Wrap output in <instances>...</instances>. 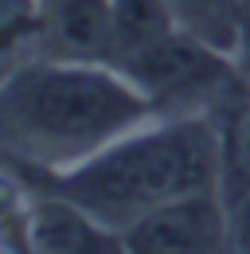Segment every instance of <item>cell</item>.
Returning a JSON list of instances; mask_svg holds the SVG:
<instances>
[{
  "label": "cell",
  "mask_w": 250,
  "mask_h": 254,
  "mask_svg": "<svg viewBox=\"0 0 250 254\" xmlns=\"http://www.w3.org/2000/svg\"><path fill=\"white\" fill-rule=\"evenodd\" d=\"M239 12H243V70L250 74V0H239Z\"/></svg>",
  "instance_id": "cell-11"
},
{
  "label": "cell",
  "mask_w": 250,
  "mask_h": 254,
  "mask_svg": "<svg viewBox=\"0 0 250 254\" xmlns=\"http://www.w3.org/2000/svg\"><path fill=\"white\" fill-rule=\"evenodd\" d=\"M219 129H223V157H227V172L223 176L250 180V74H247V86L223 110Z\"/></svg>",
  "instance_id": "cell-9"
},
{
  "label": "cell",
  "mask_w": 250,
  "mask_h": 254,
  "mask_svg": "<svg viewBox=\"0 0 250 254\" xmlns=\"http://www.w3.org/2000/svg\"><path fill=\"white\" fill-rule=\"evenodd\" d=\"M125 254H227L231 215L223 188L168 199L122 231Z\"/></svg>",
  "instance_id": "cell-4"
},
{
  "label": "cell",
  "mask_w": 250,
  "mask_h": 254,
  "mask_svg": "<svg viewBox=\"0 0 250 254\" xmlns=\"http://www.w3.org/2000/svg\"><path fill=\"white\" fill-rule=\"evenodd\" d=\"M39 43V0H0V59Z\"/></svg>",
  "instance_id": "cell-10"
},
{
  "label": "cell",
  "mask_w": 250,
  "mask_h": 254,
  "mask_svg": "<svg viewBox=\"0 0 250 254\" xmlns=\"http://www.w3.org/2000/svg\"><path fill=\"white\" fill-rule=\"evenodd\" d=\"M24 254H125V235L62 195L35 191L24 223Z\"/></svg>",
  "instance_id": "cell-6"
},
{
  "label": "cell",
  "mask_w": 250,
  "mask_h": 254,
  "mask_svg": "<svg viewBox=\"0 0 250 254\" xmlns=\"http://www.w3.org/2000/svg\"><path fill=\"white\" fill-rule=\"evenodd\" d=\"M149 118V98L118 66L35 55L0 78V149L31 172L78 164Z\"/></svg>",
  "instance_id": "cell-1"
},
{
  "label": "cell",
  "mask_w": 250,
  "mask_h": 254,
  "mask_svg": "<svg viewBox=\"0 0 250 254\" xmlns=\"http://www.w3.org/2000/svg\"><path fill=\"white\" fill-rule=\"evenodd\" d=\"M118 70L149 98L156 118H211V110H227L231 98L247 86V70L239 59L223 55L184 28L129 55L125 63H118Z\"/></svg>",
  "instance_id": "cell-3"
},
{
  "label": "cell",
  "mask_w": 250,
  "mask_h": 254,
  "mask_svg": "<svg viewBox=\"0 0 250 254\" xmlns=\"http://www.w3.org/2000/svg\"><path fill=\"white\" fill-rule=\"evenodd\" d=\"M114 28H118V59L114 66L125 63L129 55L145 51L149 43L176 32V16L168 0H114Z\"/></svg>",
  "instance_id": "cell-8"
},
{
  "label": "cell",
  "mask_w": 250,
  "mask_h": 254,
  "mask_svg": "<svg viewBox=\"0 0 250 254\" xmlns=\"http://www.w3.org/2000/svg\"><path fill=\"white\" fill-rule=\"evenodd\" d=\"M35 55L59 63L114 66L118 59L114 0H39Z\"/></svg>",
  "instance_id": "cell-5"
},
{
  "label": "cell",
  "mask_w": 250,
  "mask_h": 254,
  "mask_svg": "<svg viewBox=\"0 0 250 254\" xmlns=\"http://www.w3.org/2000/svg\"><path fill=\"white\" fill-rule=\"evenodd\" d=\"M176 24L219 47L231 59H243V12L239 0H168Z\"/></svg>",
  "instance_id": "cell-7"
},
{
  "label": "cell",
  "mask_w": 250,
  "mask_h": 254,
  "mask_svg": "<svg viewBox=\"0 0 250 254\" xmlns=\"http://www.w3.org/2000/svg\"><path fill=\"white\" fill-rule=\"evenodd\" d=\"M223 129L207 114H188L164 118L160 126L133 129L78 164L31 176L35 191L62 195L110 227L125 231L133 219L149 215L168 199L223 188Z\"/></svg>",
  "instance_id": "cell-2"
}]
</instances>
